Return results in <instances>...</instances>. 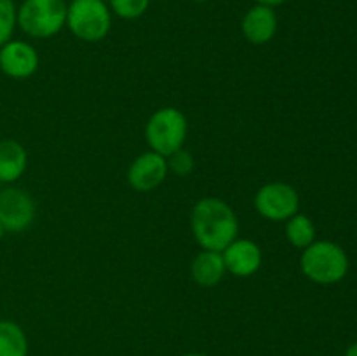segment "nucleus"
Segmentation results:
<instances>
[{
  "label": "nucleus",
  "mask_w": 357,
  "mask_h": 356,
  "mask_svg": "<svg viewBox=\"0 0 357 356\" xmlns=\"http://www.w3.org/2000/svg\"><path fill=\"white\" fill-rule=\"evenodd\" d=\"M35 201L26 191L17 187H6L0 191V223L6 232L17 234L33 223Z\"/></svg>",
  "instance_id": "obj_7"
},
{
  "label": "nucleus",
  "mask_w": 357,
  "mask_h": 356,
  "mask_svg": "<svg viewBox=\"0 0 357 356\" xmlns=\"http://www.w3.org/2000/svg\"><path fill=\"white\" fill-rule=\"evenodd\" d=\"M66 27L84 42H100L110 34L112 10L105 0H72L66 9Z\"/></svg>",
  "instance_id": "obj_5"
},
{
  "label": "nucleus",
  "mask_w": 357,
  "mask_h": 356,
  "mask_svg": "<svg viewBox=\"0 0 357 356\" xmlns=\"http://www.w3.org/2000/svg\"><path fill=\"white\" fill-rule=\"evenodd\" d=\"M345 356H357V342L349 346L347 351H345Z\"/></svg>",
  "instance_id": "obj_20"
},
{
  "label": "nucleus",
  "mask_w": 357,
  "mask_h": 356,
  "mask_svg": "<svg viewBox=\"0 0 357 356\" xmlns=\"http://www.w3.org/2000/svg\"><path fill=\"white\" fill-rule=\"evenodd\" d=\"M187 133V117L183 112L174 107H164L153 112L145 126L146 143L153 152L164 157H169L176 150L183 149Z\"/></svg>",
  "instance_id": "obj_4"
},
{
  "label": "nucleus",
  "mask_w": 357,
  "mask_h": 356,
  "mask_svg": "<svg viewBox=\"0 0 357 356\" xmlns=\"http://www.w3.org/2000/svg\"><path fill=\"white\" fill-rule=\"evenodd\" d=\"M192 2H199V3H202V2H209V0H192Z\"/></svg>",
  "instance_id": "obj_23"
},
{
  "label": "nucleus",
  "mask_w": 357,
  "mask_h": 356,
  "mask_svg": "<svg viewBox=\"0 0 357 356\" xmlns=\"http://www.w3.org/2000/svg\"><path fill=\"white\" fill-rule=\"evenodd\" d=\"M183 356H206V355H201V353H187V355Z\"/></svg>",
  "instance_id": "obj_22"
},
{
  "label": "nucleus",
  "mask_w": 357,
  "mask_h": 356,
  "mask_svg": "<svg viewBox=\"0 0 357 356\" xmlns=\"http://www.w3.org/2000/svg\"><path fill=\"white\" fill-rule=\"evenodd\" d=\"M192 279L204 288L218 285L225 276V262H223L222 251L202 250L192 262Z\"/></svg>",
  "instance_id": "obj_13"
},
{
  "label": "nucleus",
  "mask_w": 357,
  "mask_h": 356,
  "mask_svg": "<svg viewBox=\"0 0 357 356\" xmlns=\"http://www.w3.org/2000/svg\"><path fill=\"white\" fill-rule=\"evenodd\" d=\"M65 0H24L17 7V27L33 38H51L66 27Z\"/></svg>",
  "instance_id": "obj_3"
},
{
  "label": "nucleus",
  "mask_w": 357,
  "mask_h": 356,
  "mask_svg": "<svg viewBox=\"0 0 357 356\" xmlns=\"http://www.w3.org/2000/svg\"><path fill=\"white\" fill-rule=\"evenodd\" d=\"M167 173L166 157L150 150L132 161L128 170V181L136 192H150L166 180Z\"/></svg>",
  "instance_id": "obj_9"
},
{
  "label": "nucleus",
  "mask_w": 357,
  "mask_h": 356,
  "mask_svg": "<svg viewBox=\"0 0 357 356\" xmlns=\"http://www.w3.org/2000/svg\"><path fill=\"white\" fill-rule=\"evenodd\" d=\"M300 195L293 185L271 181L255 194V209L272 222H286L298 213Z\"/></svg>",
  "instance_id": "obj_6"
},
{
  "label": "nucleus",
  "mask_w": 357,
  "mask_h": 356,
  "mask_svg": "<svg viewBox=\"0 0 357 356\" xmlns=\"http://www.w3.org/2000/svg\"><path fill=\"white\" fill-rule=\"evenodd\" d=\"M38 52L30 42L13 40L0 47V70L16 80L28 79L38 70Z\"/></svg>",
  "instance_id": "obj_8"
},
{
  "label": "nucleus",
  "mask_w": 357,
  "mask_h": 356,
  "mask_svg": "<svg viewBox=\"0 0 357 356\" xmlns=\"http://www.w3.org/2000/svg\"><path fill=\"white\" fill-rule=\"evenodd\" d=\"M302 272L314 283L333 285L349 272V257L340 244L333 241H314L300 258Z\"/></svg>",
  "instance_id": "obj_2"
},
{
  "label": "nucleus",
  "mask_w": 357,
  "mask_h": 356,
  "mask_svg": "<svg viewBox=\"0 0 357 356\" xmlns=\"http://www.w3.org/2000/svg\"><path fill=\"white\" fill-rule=\"evenodd\" d=\"M241 30L250 44H268L278 34V14L274 7L261 6V3L251 7L241 21Z\"/></svg>",
  "instance_id": "obj_11"
},
{
  "label": "nucleus",
  "mask_w": 357,
  "mask_h": 356,
  "mask_svg": "<svg viewBox=\"0 0 357 356\" xmlns=\"http://www.w3.org/2000/svg\"><path fill=\"white\" fill-rule=\"evenodd\" d=\"M286 0H257V3H261V6H268V7H279Z\"/></svg>",
  "instance_id": "obj_19"
},
{
  "label": "nucleus",
  "mask_w": 357,
  "mask_h": 356,
  "mask_svg": "<svg viewBox=\"0 0 357 356\" xmlns=\"http://www.w3.org/2000/svg\"><path fill=\"white\" fill-rule=\"evenodd\" d=\"M190 227L202 250L223 251L239 234L234 209L220 198H202L192 208Z\"/></svg>",
  "instance_id": "obj_1"
},
{
  "label": "nucleus",
  "mask_w": 357,
  "mask_h": 356,
  "mask_svg": "<svg viewBox=\"0 0 357 356\" xmlns=\"http://www.w3.org/2000/svg\"><path fill=\"white\" fill-rule=\"evenodd\" d=\"M167 161V170L171 171V173H174L176 177H188V175L194 171V157H192V154L188 152V150L185 149H180L176 150L174 154H171L169 157H166Z\"/></svg>",
  "instance_id": "obj_18"
},
{
  "label": "nucleus",
  "mask_w": 357,
  "mask_h": 356,
  "mask_svg": "<svg viewBox=\"0 0 357 356\" xmlns=\"http://www.w3.org/2000/svg\"><path fill=\"white\" fill-rule=\"evenodd\" d=\"M3 236H6V229H3L2 223H0V241L3 239Z\"/></svg>",
  "instance_id": "obj_21"
},
{
  "label": "nucleus",
  "mask_w": 357,
  "mask_h": 356,
  "mask_svg": "<svg viewBox=\"0 0 357 356\" xmlns=\"http://www.w3.org/2000/svg\"><path fill=\"white\" fill-rule=\"evenodd\" d=\"M17 27V7L14 0H0V47L13 38Z\"/></svg>",
  "instance_id": "obj_17"
},
{
  "label": "nucleus",
  "mask_w": 357,
  "mask_h": 356,
  "mask_svg": "<svg viewBox=\"0 0 357 356\" xmlns=\"http://www.w3.org/2000/svg\"><path fill=\"white\" fill-rule=\"evenodd\" d=\"M108 7L122 20H138L149 10L150 0H108Z\"/></svg>",
  "instance_id": "obj_16"
},
{
  "label": "nucleus",
  "mask_w": 357,
  "mask_h": 356,
  "mask_svg": "<svg viewBox=\"0 0 357 356\" xmlns=\"http://www.w3.org/2000/svg\"><path fill=\"white\" fill-rule=\"evenodd\" d=\"M0 356H28L26 334L10 320H0Z\"/></svg>",
  "instance_id": "obj_14"
},
{
  "label": "nucleus",
  "mask_w": 357,
  "mask_h": 356,
  "mask_svg": "<svg viewBox=\"0 0 357 356\" xmlns=\"http://www.w3.org/2000/svg\"><path fill=\"white\" fill-rule=\"evenodd\" d=\"M28 154L16 140H0V184H14L26 171Z\"/></svg>",
  "instance_id": "obj_12"
},
{
  "label": "nucleus",
  "mask_w": 357,
  "mask_h": 356,
  "mask_svg": "<svg viewBox=\"0 0 357 356\" xmlns=\"http://www.w3.org/2000/svg\"><path fill=\"white\" fill-rule=\"evenodd\" d=\"M225 269L237 278H250L261 267V248L251 239H234L222 251Z\"/></svg>",
  "instance_id": "obj_10"
},
{
  "label": "nucleus",
  "mask_w": 357,
  "mask_h": 356,
  "mask_svg": "<svg viewBox=\"0 0 357 356\" xmlns=\"http://www.w3.org/2000/svg\"><path fill=\"white\" fill-rule=\"evenodd\" d=\"M286 222H288L286 223V237L295 248L305 250L316 241V225H314L310 216L296 213Z\"/></svg>",
  "instance_id": "obj_15"
}]
</instances>
